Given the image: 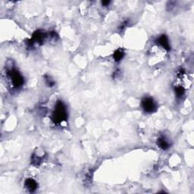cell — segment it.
I'll list each match as a JSON object with an SVG mask.
<instances>
[{
    "label": "cell",
    "instance_id": "8992f818",
    "mask_svg": "<svg viewBox=\"0 0 194 194\" xmlns=\"http://www.w3.org/2000/svg\"><path fill=\"white\" fill-rule=\"evenodd\" d=\"M157 144H158L159 147H160L161 149H162V150H168L169 147H170L169 142L165 137H160V138H159L158 140H157Z\"/></svg>",
    "mask_w": 194,
    "mask_h": 194
},
{
    "label": "cell",
    "instance_id": "30bf717a",
    "mask_svg": "<svg viewBox=\"0 0 194 194\" xmlns=\"http://www.w3.org/2000/svg\"><path fill=\"white\" fill-rule=\"evenodd\" d=\"M102 4L103 5V6H108V5L109 4H110V2L109 1H103V2H102Z\"/></svg>",
    "mask_w": 194,
    "mask_h": 194
},
{
    "label": "cell",
    "instance_id": "6da1fadb",
    "mask_svg": "<svg viewBox=\"0 0 194 194\" xmlns=\"http://www.w3.org/2000/svg\"><path fill=\"white\" fill-rule=\"evenodd\" d=\"M68 113L65 105L62 102L59 101L56 103L52 115V121L56 124H60L67 119Z\"/></svg>",
    "mask_w": 194,
    "mask_h": 194
},
{
    "label": "cell",
    "instance_id": "277c9868",
    "mask_svg": "<svg viewBox=\"0 0 194 194\" xmlns=\"http://www.w3.org/2000/svg\"><path fill=\"white\" fill-rule=\"evenodd\" d=\"M25 187L30 192H34L37 189V184L34 180L29 178L25 181Z\"/></svg>",
    "mask_w": 194,
    "mask_h": 194
},
{
    "label": "cell",
    "instance_id": "5b68a950",
    "mask_svg": "<svg viewBox=\"0 0 194 194\" xmlns=\"http://www.w3.org/2000/svg\"><path fill=\"white\" fill-rule=\"evenodd\" d=\"M159 43L164 49H167V50H170L171 46L169 44V41L168 37L165 35H162L159 38Z\"/></svg>",
    "mask_w": 194,
    "mask_h": 194
},
{
    "label": "cell",
    "instance_id": "ba28073f",
    "mask_svg": "<svg viewBox=\"0 0 194 194\" xmlns=\"http://www.w3.org/2000/svg\"><path fill=\"white\" fill-rule=\"evenodd\" d=\"M113 56L114 59H115L116 62H119V61L122 60V58L124 57V52H122V50H120V49H118V50L114 53Z\"/></svg>",
    "mask_w": 194,
    "mask_h": 194
},
{
    "label": "cell",
    "instance_id": "52a82bcc",
    "mask_svg": "<svg viewBox=\"0 0 194 194\" xmlns=\"http://www.w3.org/2000/svg\"><path fill=\"white\" fill-rule=\"evenodd\" d=\"M45 38V34L41 31H36V32L34 33V34L33 35L32 38V41H34V43L37 42H42Z\"/></svg>",
    "mask_w": 194,
    "mask_h": 194
},
{
    "label": "cell",
    "instance_id": "7a4b0ae2",
    "mask_svg": "<svg viewBox=\"0 0 194 194\" xmlns=\"http://www.w3.org/2000/svg\"><path fill=\"white\" fill-rule=\"evenodd\" d=\"M9 77L14 87H20L24 84V78L18 71L11 70L9 72Z\"/></svg>",
    "mask_w": 194,
    "mask_h": 194
},
{
    "label": "cell",
    "instance_id": "3957f363",
    "mask_svg": "<svg viewBox=\"0 0 194 194\" xmlns=\"http://www.w3.org/2000/svg\"><path fill=\"white\" fill-rule=\"evenodd\" d=\"M142 108L143 110L147 113H152L156 109V105L153 99L150 97H145L142 99Z\"/></svg>",
    "mask_w": 194,
    "mask_h": 194
},
{
    "label": "cell",
    "instance_id": "9c48e42d",
    "mask_svg": "<svg viewBox=\"0 0 194 194\" xmlns=\"http://www.w3.org/2000/svg\"><path fill=\"white\" fill-rule=\"evenodd\" d=\"M175 93L178 97H181V96L184 95V89L183 87H177L176 89H175Z\"/></svg>",
    "mask_w": 194,
    "mask_h": 194
}]
</instances>
